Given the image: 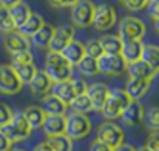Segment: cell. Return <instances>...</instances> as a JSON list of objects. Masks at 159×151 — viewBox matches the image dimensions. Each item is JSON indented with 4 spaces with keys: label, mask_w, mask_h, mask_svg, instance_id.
Listing matches in <instances>:
<instances>
[{
    "label": "cell",
    "mask_w": 159,
    "mask_h": 151,
    "mask_svg": "<svg viewBox=\"0 0 159 151\" xmlns=\"http://www.w3.org/2000/svg\"><path fill=\"white\" fill-rule=\"evenodd\" d=\"M45 74L51 79L53 83L71 80L73 66L62 57L60 52H48L45 59Z\"/></svg>",
    "instance_id": "1"
},
{
    "label": "cell",
    "mask_w": 159,
    "mask_h": 151,
    "mask_svg": "<svg viewBox=\"0 0 159 151\" xmlns=\"http://www.w3.org/2000/svg\"><path fill=\"white\" fill-rule=\"evenodd\" d=\"M144 114H145L144 106H142L139 102L131 100L127 105V108L122 111L120 119H122L124 123H127L128 127H138V125H141V123L144 122Z\"/></svg>",
    "instance_id": "12"
},
{
    "label": "cell",
    "mask_w": 159,
    "mask_h": 151,
    "mask_svg": "<svg viewBox=\"0 0 159 151\" xmlns=\"http://www.w3.org/2000/svg\"><path fill=\"white\" fill-rule=\"evenodd\" d=\"M145 147L150 151H159V133H152L148 136Z\"/></svg>",
    "instance_id": "40"
},
{
    "label": "cell",
    "mask_w": 159,
    "mask_h": 151,
    "mask_svg": "<svg viewBox=\"0 0 159 151\" xmlns=\"http://www.w3.org/2000/svg\"><path fill=\"white\" fill-rule=\"evenodd\" d=\"M144 123L153 133H159V106H152L145 111Z\"/></svg>",
    "instance_id": "32"
},
{
    "label": "cell",
    "mask_w": 159,
    "mask_h": 151,
    "mask_svg": "<svg viewBox=\"0 0 159 151\" xmlns=\"http://www.w3.org/2000/svg\"><path fill=\"white\" fill-rule=\"evenodd\" d=\"M150 0H127L124 5L130 9V11H141L142 8H145L148 5Z\"/></svg>",
    "instance_id": "39"
},
{
    "label": "cell",
    "mask_w": 159,
    "mask_h": 151,
    "mask_svg": "<svg viewBox=\"0 0 159 151\" xmlns=\"http://www.w3.org/2000/svg\"><path fill=\"white\" fill-rule=\"evenodd\" d=\"M155 28H156V31L159 33V20H155Z\"/></svg>",
    "instance_id": "49"
},
{
    "label": "cell",
    "mask_w": 159,
    "mask_h": 151,
    "mask_svg": "<svg viewBox=\"0 0 159 151\" xmlns=\"http://www.w3.org/2000/svg\"><path fill=\"white\" fill-rule=\"evenodd\" d=\"M11 66H12V65H11ZM12 68H14V71H16V74H17V77L20 79L22 83H30V82L33 80V77L36 76V73H37L34 63L16 65V66H12Z\"/></svg>",
    "instance_id": "31"
},
{
    "label": "cell",
    "mask_w": 159,
    "mask_h": 151,
    "mask_svg": "<svg viewBox=\"0 0 159 151\" xmlns=\"http://www.w3.org/2000/svg\"><path fill=\"white\" fill-rule=\"evenodd\" d=\"M51 94L56 96L57 99H60V100L63 102V103H66V105H70L71 100L76 97L71 80H65V82L53 83V87H51Z\"/></svg>",
    "instance_id": "21"
},
{
    "label": "cell",
    "mask_w": 159,
    "mask_h": 151,
    "mask_svg": "<svg viewBox=\"0 0 159 151\" xmlns=\"http://www.w3.org/2000/svg\"><path fill=\"white\" fill-rule=\"evenodd\" d=\"M91 133V120L85 114H70L65 117V134L71 140L84 139Z\"/></svg>",
    "instance_id": "3"
},
{
    "label": "cell",
    "mask_w": 159,
    "mask_h": 151,
    "mask_svg": "<svg viewBox=\"0 0 159 151\" xmlns=\"http://www.w3.org/2000/svg\"><path fill=\"white\" fill-rule=\"evenodd\" d=\"M73 37H74V28L73 26L62 25V26L54 28L51 42L48 45L50 52H62V50L73 40Z\"/></svg>",
    "instance_id": "11"
},
{
    "label": "cell",
    "mask_w": 159,
    "mask_h": 151,
    "mask_svg": "<svg viewBox=\"0 0 159 151\" xmlns=\"http://www.w3.org/2000/svg\"><path fill=\"white\" fill-rule=\"evenodd\" d=\"M136 151H150V150H148V148H147V147H141V148H139V150H136Z\"/></svg>",
    "instance_id": "50"
},
{
    "label": "cell",
    "mask_w": 159,
    "mask_h": 151,
    "mask_svg": "<svg viewBox=\"0 0 159 151\" xmlns=\"http://www.w3.org/2000/svg\"><path fill=\"white\" fill-rule=\"evenodd\" d=\"M98 66L99 73L105 76H119L124 71H127V63L122 59V56H107L104 54L102 57L98 59Z\"/></svg>",
    "instance_id": "9"
},
{
    "label": "cell",
    "mask_w": 159,
    "mask_h": 151,
    "mask_svg": "<svg viewBox=\"0 0 159 151\" xmlns=\"http://www.w3.org/2000/svg\"><path fill=\"white\" fill-rule=\"evenodd\" d=\"M33 151H53V150H51V147H50L47 142H42V144H39Z\"/></svg>",
    "instance_id": "46"
},
{
    "label": "cell",
    "mask_w": 159,
    "mask_h": 151,
    "mask_svg": "<svg viewBox=\"0 0 159 151\" xmlns=\"http://www.w3.org/2000/svg\"><path fill=\"white\" fill-rule=\"evenodd\" d=\"M147 33V26L142 20L136 17H125L119 23V39L125 42H133V40H142V37Z\"/></svg>",
    "instance_id": "5"
},
{
    "label": "cell",
    "mask_w": 159,
    "mask_h": 151,
    "mask_svg": "<svg viewBox=\"0 0 159 151\" xmlns=\"http://www.w3.org/2000/svg\"><path fill=\"white\" fill-rule=\"evenodd\" d=\"M116 23V11L108 5H99L96 6L94 17H93V26L98 31H108Z\"/></svg>",
    "instance_id": "10"
},
{
    "label": "cell",
    "mask_w": 159,
    "mask_h": 151,
    "mask_svg": "<svg viewBox=\"0 0 159 151\" xmlns=\"http://www.w3.org/2000/svg\"><path fill=\"white\" fill-rule=\"evenodd\" d=\"M94 11L96 6L91 0H79L74 6H71V20L79 28L91 26Z\"/></svg>",
    "instance_id": "6"
},
{
    "label": "cell",
    "mask_w": 159,
    "mask_h": 151,
    "mask_svg": "<svg viewBox=\"0 0 159 151\" xmlns=\"http://www.w3.org/2000/svg\"><path fill=\"white\" fill-rule=\"evenodd\" d=\"M60 54H62V57H63L71 66L77 65V63L85 57L84 45H82L80 42H77V40H71V42L62 50Z\"/></svg>",
    "instance_id": "19"
},
{
    "label": "cell",
    "mask_w": 159,
    "mask_h": 151,
    "mask_svg": "<svg viewBox=\"0 0 159 151\" xmlns=\"http://www.w3.org/2000/svg\"><path fill=\"white\" fill-rule=\"evenodd\" d=\"M0 131L8 137V140L12 144V142H20V140H25L31 136L33 130L31 127L28 125V122L25 120L23 114L22 113H17V114H12V119L9 120V123H6L5 127L0 128Z\"/></svg>",
    "instance_id": "2"
},
{
    "label": "cell",
    "mask_w": 159,
    "mask_h": 151,
    "mask_svg": "<svg viewBox=\"0 0 159 151\" xmlns=\"http://www.w3.org/2000/svg\"><path fill=\"white\" fill-rule=\"evenodd\" d=\"M47 144L51 147L53 151H73V140L66 134L48 137L47 139Z\"/></svg>",
    "instance_id": "29"
},
{
    "label": "cell",
    "mask_w": 159,
    "mask_h": 151,
    "mask_svg": "<svg viewBox=\"0 0 159 151\" xmlns=\"http://www.w3.org/2000/svg\"><path fill=\"white\" fill-rule=\"evenodd\" d=\"M142 50H144V43H142V40L125 42V43L122 45L120 56H122V59L125 60V63H127V65H130V63H133V62L141 60Z\"/></svg>",
    "instance_id": "20"
},
{
    "label": "cell",
    "mask_w": 159,
    "mask_h": 151,
    "mask_svg": "<svg viewBox=\"0 0 159 151\" xmlns=\"http://www.w3.org/2000/svg\"><path fill=\"white\" fill-rule=\"evenodd\" d=\"M11 119H12V111H11V108H9L6 103L0 102V128L5 127L6 123H9Z\"/></svg>",
    "instance_id": "37"
},
{
    "label": "cell",
    "mask_w": 159,
    "mask_h": 151,
    "mask_svg": "<svg viewBox=\"0 0 159 151\" xmlns=\"http://www.w3.org/2000/svg\"><path fill=\"white\" fill-rule=\"evenodd\" d=\"M8 12H9V17H11V20H12L16 29H19V28L30 19V16L33 14L31 8H30L26 3H23V2L19 3V5H16V6H12V8H9Z\"/></svg>",
    "instance_id": "23"
},
{
    "label": "cell",
    "mask_w": 159,
    "mask_h": 151,
    "mask_svg": "<svg viewBox=\"0 0 159 151\" xmlns=\"http://www.w3.org/2000/svg\"><path fill=\"white\" fill-rule=\"evenodd\" d=\"M42 111L47 116H65L68 105L63 103L60 99H57L53 94H45L42 99Z\"/></svg>",
    "instance_id": "16"
},
{
    "label": "cell",
    "mask_w": 159,
    "mask_h": 151,
    "mask_svg": "<svg viewBox=\"0 0 159 151\" xmlns=\"http://www.w3.org/2000/svg\"><path fill=\"white\" fill-rule=\"evenodd\" d=\"M23 88V83L17 77L11 65H0V93L2 94H17Z\"/></svg>",
    "instance_id": "8"
},
{
    "label": "cell",
    "mask_w": 159,
    "mask_h": 151,
    "mask_svg": "<svg viewBox=\"0 0 159 151\" xmlns=\"http://www.w3.org/2000/svg\"><path fill=\"white\" fill-rule=\"evenodd\" d=\"M3 45L6 51H9L11 54L14 52H19V51H26L30 50V42L25 36H22L17 29L9 33V34H5L3 37Z\"/></svg>",
    "instance_id": "15"
},
{
    "label": "cell",
    "mask_w": 159,
    "mask_h": 151,
    "mask_svg": "<svg viewBox=\"0 0 159 151\" xmlns=\"http://www.w3.org/2000/svg\"><path fill=\"white\" fill-rule=\"evenodd\" d=\"M127 73H128L130 79H142V80H152L158 74L142 60H138V62L127 65Z\"/></svg>",
    "instance_id": "17"
},
{
    "label": "cell",
    "mask_w": 159,
    "mask_h": 151,
    "mask_svg": "<svg viewBox=\"0 0 159 151\" xmlns=\"http://www.w3.org/2000/svg\"><path fill=\"white\" fill-rule=\"evenodd\" d=\"M11 151H25V150H11Z\"/></svg>",
    "instance_id": "51"
},
{
    "label": "cell",
    "mask_w": 159,
    "mask_h": 151,
    "mask_svg": "<svg viewBox=\"0 0 159 151\" xmlns=\"http://www.w3.org/2000/svg\"><path fill=\"white\" fill-rule=\"evenodd\" d=\"M130 97L125 94L124 90H113L110 91L108 97H107V102L102 108V114L104 117L108 119V120H114L117 117H120L122 111L127 108V105L130 103Z\"/></svg>",
    "instance_id": "4"
},
{
    "label": "cell",
    "mask_w": 159,
    "mask_h": 151,
    "mask_svg": "<svg viewBox=\"0 0 159 151\" xmlns=\"http://www.w3.org/2000/svg\"><path fill=\"white\" fill-rule=\"evenodd\" d=\"M113 151H136V148L133 145H130V144H122V145H119L117 148H114Z\"/></svg>",
    "instance_id": "45"
},
{
    "label": "cell",
    "mask_w": 159,
    "mask_h": 151,
    "mask_svg": "<svg viewBox=\"0 0 159 151\" xmlns=\"http://www.w3.org/2000/svg\"><path fill=\"white\" fill-rule=\"evenodd\" d=\"M147 6H148L150 16H152L155 20H159V0H150Z\"/></svg>",
    "instance_id": "41"
},
{
    "label": "cell",
    "mask_w": 159,
    "mask_h": 151,
    "mask_svg": "<svg viewBox=\"0 0 159 151\" xmlns=\"http://www.w3.org/2000/svg\"><path fill=\"white\" fill-rule=\"evenodd\" d=\"M26 63H34L33 62V54L30 52V50L19 51V52L12 54V66H16V65H26Z\"/></svg>",
    "instance_id": "36"
},
{
    "label": "cell",
    "mask_w": 159,
    "mask_h": 151,
    "mask_svg": "<svg viewBox=\"0 0 159 151\" xmlns=\"http://www.w3.org/2000/svg\"><path fill=\"white\" fill-rule=\"evenodd\" d=\"M71 83H73V90H74V94H76V96H82V94H85L87 90H88V85H87L82 79H73Z\"/></svg>",
    "instance_id": "38"
},
{
    "label": "cell",
    "mask_w": 159,
    "mask_h": 151,
    "mask_svg": "<svg viewBox=\"0 0 159 151\" xmlns=\"http://www.w3.org/2000/svg\"><path fill=\"white\" fill-rule=\"evenodd\" d=\"M0 31L5 33V34H9L12 31H16V26L9 17V12L6 8H2L0 6Z\"/></svg>",
    "instance_id": "34"
},
{
    "label": "cell",
    "mask_w": 159,
    "mask_h": 151,
    "mask_svg": "<svg viewBox=\"0 0 159 151\" xmlns=\"http://www.w3.org/2000/svg\"><path fill=\"white\" fill-rule=\"evenodd\" d=\"M119 2H122V3H125V2H127V0H119Z\"/></svg>",
    "instance_id": "52"
},
{
    "label": "cell",
    "mask_w": 159,
    "mask_h": 151,
    "mask_svg": "<svg viewBox=\"0 0 159 151\" xmlns=\"http://www.w3.org/2000/svg\"><path fill=\"white\" fill-rule=\"evenodd\" d=\"M77 2H79V0H65V5H66V6H74Z\"/></svg>",
    "instance_id": "48"
},
{
    "label": "cell",
    "mask_w": 159,
    "mask_h": 151,
    "mask_svg": "<svg viewBox=\"0 0 159 151\" xmlns=\"http://www.w3.org/2000/svg\"><path fill=\"white\" fill-rule=\"evenodd\" d=\"M11 142L8 140V137L0 131V151H11Z\"/></svg>",
    "instance_id": "43"
},
{
    "label": "cell",
    "mask_w": 159,
    "mask_h": 151,
    "mask_svg": "<svg viewBox=\"0 0 159 151\" xmlns=\"http://www.w3.org/2000/svg\"><path fill=\"white\" fill-rule=\"evenodd\" d=\"M77 68L82 74L85 76H96L99 74V66H98V60L93 59V57H88L85 56L79 63H77Z\"/></svg>",
    "instance_id": "33"
},
{
    "label": "cell",
    "mask_w": 159,
    "mask_h": 151,
    "mask_svg": "<svg viewBox=\"0 0 159 151\" xmlns=\"http://www.w3.org/2000/svg\"><path fill=\"white\" fill-rule=\"evenodd\" d=\"M54 33V26L50 23H43V26L31 37L33 39V45L39 50H45L48 48L50 42H51V37H53Z\"/></svg>",
    "instance_id": "26"
},
{
    "label": "cell",
    "mask_w": 159,
    "mask_h": 151,
    "mask_svg": "<svg viewBox=\"0 0 159 151\" xmlns=\"http://www.w3.org/2000/svg\"><path fill=\"white\" fill-rule=\"evenodd\" d=\"M99 42L104 50V54L107 56H119L122 51V45H124V42L116 34H107L99 39Z\"/></svg>",
    "instance_id": "25"
},
{
    "label": "cell",
    "mask_w": 159,
    "mask_h": 151,
    "mask_svg": "<svg viewBox=\"0 0 159 151\" xmlns=\"http://www.w3.org/2000/svg\"><path fill=\"white\" fill-rule=\"evenodd\" d=\"M150 83L152 80H142V79H130L127 82V87H125V94L130 97V100L139 102V99H142L147 91L150 90Z\"/></svg>",
    "instance_id": "14"
},
{
    "label": "cell",
    "mask_w": 159,
    "mask_h": 151,
    "mask_svg": "<svg viewBox=\"0 0 159 151\" xmlns=\"http://www.w3.org/2000/svg\"><path fill=\"white\" fill-rule=\"evenodd\" d=\"M70 106H71V109H73L76 114H85V116H87V113L93 111V105H91V102L88 99L87 93L82 94V96H76V97L71 100Z\"/></svg>",
    "instance_id": "30"
},
{
    "label": "cell",
    "mask_w": 159,
    "mask_h": 151,
    "mask_svg": "<svg viewBox=\"0 0 159 151\" xmlns=\"http://www.w3.org/2000/svg\"><path fill=\"white\" fill-rule=\"evenodd\" d=\"M108 94H110V88L105 83H93L87 90V96L93 105V109H96V111H102Z\"/></svg>",
    "instance_id": "13"
},
{
    "label": "cell",
    "mask_w": 159,
    "mask_h": 151,
    "mask_svg": "<svg viewBox=\"0 0 159 151\" xmlns=\"http://www.w3.org/2000/svg\"><path fill=\"white\" fill-rule=\"evenodd\" d=\"M23 117L25 120L28 122V125L31 127V130H37V128H42L43 125V120L47 117V114L42 111L40 106H28L23 109Z\"/></svg>",
    "instance_id": "24"
},
{
    "label": "cell",
    "mask_w": 159,
    "mask_h": 151,
    "mask_svg": "<svg viewBox=\"0 0 159 151\" xmlns=\"http://www.w3.org/2000/svg\"><path fill=\"white\" fill-rule=\"evenodd\" d=\"M124 131L120 130L119 125L113 122H104L98 128V140L108 145L111 150L117 148L119 145L124 144Z\"/></svg>",
    "instance_id": "7"
},
{
    "label": "cell",
    "mask_w": 159,
    "mask_h": 151,
    "mask_svg": "<svg viewBox=\"0 0 159 151\" xmlns=\"http://www.w3.org/2000/svg\"><path fill=\"white\" fill-rule=\"evenodd\" d=\"M90 151H113L108 145L105 144H102V142H99L98 139L94 140V142H91V145H90Z\"/></svg>",
    "instance_id": "42"
},
{
    "label": "cell",
    "mask_w": 159,
    "mask_h": 151,
    "mask_svg": "<svg viewBox=\"0 0 159 151\" xmlns=\"http://www.w3.org/2000/svg\"><path fill=\"white\" fill-rule=\"evenodd\" d=\"M19 3H22V0H0V6L6 8V9H9V8L19 5Z\"/></svg>",
    "instance_id": "44"
},
{
    "label": "cell",
    "mask_w": 159,
    "mask_h": 151,
    "mask_svg": "<svg viewBox=\"0 0 159 151\" xmlns=\"http://www.w3.org/2000/svg\"><path fill=\"white\" fill-rule=\"evenodd\" d=\"M42 130L48 137L65 134V116H47Z\"/></svg>",
    "instance_id": "18"
},
{
    "label": "cell",
    "mask_w": 159,
    "mask_h": 151,
    "mask_svg": "<svg viewBox=\"0 0 159 151\" xmlns=\"http://www.w3.org/2000/svg\"><path fill=\"white\" fill-rule=\"evenodd\" d=\"M84 51H85V56L93 57L96 60L104 56V50H102L99 40H90V42H87V45H84Z\"/></svg>",
    "instance_id": "35"
},
{
    "label": "cell",
    "mask_w": 159,
    "mask_h": 151,
    "mask_svg": "<svg viewBox=\"0 0 159 151\" xmlns=\"http://www.w3.org/2000/svg\"><path fill=\"white\" fill-rule=\"evenodd\" d=\"M43 19H42V16H39V14H36V12H33L31 16H30V19L17 29L22 36H25V37H33L42 26H43Z\"/></svg>",
    "instance_id": "27"
},
{
    "label": "cell",
    "mask_w": 159,
    "mask_h": 151,
    "mask_svg": "<svg viewBox=\"0 0 159 151\" xmlns=\"http://www.w3.org/2000/svg\"><path fill=\"white\" fill-rule=\"evenodd\" d=\"M48 3L53 8H63V6H66L65 5V0H48Z\"/></svg>",
    "instance_id": "47"
},
{
    "label": "cell",
    "mask_w": 159,
    "mask_h": 151,
    "mask_svg": "<svg viewBox=\"0 0 159 151\" xmlns=\"http://www.w3.org/2000/svg\"><path fill=\"white\" fill-rule=\"evenodd\" d=\"M141 60L145 62L153 71L159 73V47H155V45L144 47Z\"/></svg>",
    "instance_id": "28"
},
{
    "label": "cell",
    "mask_w": 159,
    "mask_h": 151,
    "mask_svg": "<svg viewBox=\"0 0 159 151\" xmlns=\"http://www.w3.org/2000/svg\"><path fill=\"white\" fill-rule=\"evenodd\" d=\"M30 85V90L33 94H47L51 87H53V82L51 79L45 74V71H37L36 76L33 77V80L28 83Z\"/></svg>",
    "instance_id": "22"
}]
</instances>
